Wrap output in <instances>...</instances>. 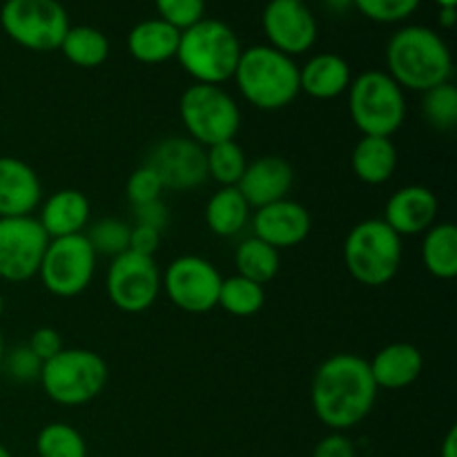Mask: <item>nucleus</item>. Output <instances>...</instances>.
Returning <instances> with one entry per match:
<instances>
[{
    "label": "nucleus",
    "instance_id": "obj_1",
    "mask_svg": "<svg viewBox=\"0 0 457 457\" xmlns=\"http://www.w3.org/2000/svg\"><path fill=\"white\" fill-rule=\"evenodd\" d=\"M378 391L364 357L337 353L317 366L311 384V404L324 427L344 433L369 418Z\"/></svg>",
    "mask_w": 457,
    "mask_h": 457
},
{
    "label": "nucleus",
    "instance_id": "obj_2",
    "mask_svg": "<svg viewBox=\"0 0 457 457\" xmlns=\"http://www.w3.org/2000/svg\"><path fill=\"white\" fill-rule=\"evenodd\" d=\"M386 74L411 92H427L451 80L453 58L446 40L431 27L406 25L386 45Z\"/></svg>",
    "mask_w": 457,
    "mask_h": 457
},
{
    "label": "nucleus",
    "instance_id": "obj_3",
    "mask_svg": "<svg viewBox=\"0 0 457 457\" xmlns=\"http://www.w3.org/2000/svg\"><path fill=\"white\" fill-rule=\"evenodd\" d=\"M232 79L241 96L263 112L284 110L302 92L295 58L277 52L270 45H253L244 49Z\"/></svg>",
    "mask_w": 457,
    "mask_h": 457
},
{
    "label": "nucleus",
    "instance_id": "obj_4",
    "mask_svg": "<svg viewBox=\"0 0 457 457\" xmlns=\"http://www.w3.org/2000/svg\"><path fill=\"white\" fill-rule=\"evenodd\" d=\"M241 52L239 36L230 25L217 18H204L181 31L174 58L196 83L223 85L235 76Z\"/></svg>",
    "mask_w": 457,
    "mask_h": 457
},
{
    "label": "nucleus",
    "instance_id": "obj_5",
    "mask_svg": "<svg viewBox=\"0 0 457 457\" xmlns=\"http://www.w3.org/2000/svg\"><path fill=\"white\" fill-rule=\"evenodd\" d=\"M402 237L384 219L357 223L344 239V263L357 284L379 288L395 279L402 266Z\"/></svg>",
    "mask_w": 457,
    "mask_h": 457
},
{
    "label": "nucleus",
    "instance_id": "obj_6",
    "mask_svg": "<svg viewBox=\"0 0 457 457\" xmlns=\"http://www.w3.org/2000/svg\"><path fill=\"white\" fill-rule=\"evenodd\" d=\"M348 112L361 137L391 138L404 125V89L382 70L361 71L348 85Z\"/></svg>",
    "mask_w": 457,
    "mask_h": 457
},
{
    "label": "nucleus",
    "instance_id": "obj_7",
    "mask_svg": "<svg viewBox=\"0 0 457 457\" xmlns=\"http://www.w3.org/2000/svg\"><path fill=\"white\" fill-rule=\"evenodd\" d=\"M40 384L52 402L61 406H83L98 397L107 382V364L87 348H62L40 369Z\"/></svg>",
    "mask_w": 457,
    "mask_h": 457
},
{
    "label": "nucleus",
    "instance_id": "obj_8",
    "mask_svg": "<svg viewBox=\"0 0 457 457\" xmlns=\"http://www.w3.org/2000/svg\"><path fill=\"white\" fill-rule=\"evenodd\" d=\"M179 116L187 138L201 147L235 141L241 128L239 105L221 85H190L179 101Z\"/></svg>",
    "mask_w": 457,
    "mask_h": 457
},
{
    "label": "nucleus",
    "instance_id": "obj_9",
    "mask_svg": "<svg viewBox=\"0 0 457 457\" xmlns=\"http://www.w3.org/2000/svg\"><path fill=\"white\" fill-rule=\"evenodd\" d=\"M3 31L29 52H56L70 29V16L58 0H4Z\"/></svg>",
    "mask_w": 457,
    "mask_h": 457
},
{
    "label": "nucleus",
    "instance_id": "obj_10",
    "mask_svg": "<svg viewBox=\"0 0 457 457\" xmlns=\"http://www.w3.org/2000/svg\"><path fill=\"white\" fill-rule=\"evenodd\" d=\"M96 257L85 235L49 239L38 277L54 297L70 299L89 288L96 272Z\"/></svg>",
    "mask_w": 457,
    "mask_h": 457
},
{
    "label": "nucleus",
    "instance_id": "obj_11",
    "mask_svg": "<svg viewBox=\"0 0 457 457\" xmlns=\"http://www.w3.org/2000/svg\"><path fill=\"white\" fill-rule=\"evenodd\" d=\"M105 290L112 306L138 315L156 303L161 295V270L154 257L125 250L112 259L105 277Z\"/></svg>",
    "mask_w": 457,
    "mask_h": 457
},
{
    "label": "nucleus",
    "instance_id": "obj_12",
    "mask_svg": "<svg viewBox=\"0 0 457 457\" xmlns=\"http://www.w3.org/2000/svg\"><path fill=\"white\" fill-rule=\"evenodd\" d=\"M221 281L214 263L199 254L177 257L161 272V290H165L174 306L192 315L217 308Z\"/></svg>",
    "mask_w": 457,
    "mask_h": 457
},
{
    "label": "nucleus",
    "instance_id": "obj_13",
    "mask_svg": "<svg viewBox=\"0 0 457 457\" xmlns=\"http://www.w3.org/2000/svg\"><path fill=\"white\" fill-rule=\"evenodd\" d=\"M49 237L34 217L0 219V279L22 284L38 275Z\"/></svg>",
    "mask_w": 457,
    "mask_h": 457
},
{
    "label": "nucleus",
    "instance_id": "obj_14",
    "mask_svg": "<svg viewBox=\"0 0 457 457\" xmlns=\"http://www.w3.org/2000/svg\"><path fill=\"white\" fill-rule=\"evenodd\" d=\"M145 165L154 170L165 190H195L208 181L205 147L187 137H170L156 143Z\"/></svg>",
    "mask_w": 457,
    "mask_h": 457
},
{
    "label": "nucleus",
    "instance_id": "obj_15",
    "mask_svg": "<svg viewBox=\"0 0 457 457\" xmlns=\"http://www.w3.org/2000/svg\"><path fill=\"white\" fill-rule=\"evenodd\" d=\"M262 27L268 45L290 58L311 52L317 40L315 16L297 0H270L262 13Z\"/></svg>",
    "mask_w": 457,
    "mask_h": 457
},
{
    "label": "nucleus",
    "instance_id": "obj_16",
    "mask_svg": "<svg viewBox=\"0 0 457 457\" xmlns=\"http://www.w3.org/2000/svg\"><path fill=\"white\" fill-rule=\"evenodd\" d=\"M311 212L302 204L281 199L277 204L263 205L253 214V237L275 250L295 248L311 235Z\"/></svg>",
    "mask_w": 457,
    "mask_h": 457
},
{
    "label": "nucleus",
    "instance_id": "obj_17",
    "mask_svg": "<svg viewBox=\"0 0 457 457\" xmlns=\"http://www.w3.org/2000/svg\"><path fill=\"white\" fill-rule=\"evenodd\" d=\"M293 183L295 172L288 161L281 159V156H262V159H254L253 163L245 165V172L241 181L237 183V190L244 195L250 208L259 210L263 205L288 199Z\"/></svg>",
    "mask_w": 457,
    "mask_h": 457
},
{
    "label": "nucleus",
    "instance_id": "obj_18",
    "mask_svg": "<svg viewBox=\"0 0 457 457\" xmlns=\"http://www.w3.org/2000/svg\"><path fill=\"white\" fill-rule=\"evenodd\" d=\"M437 210L440 204L433 190L424 186H406L386 201L384 221L395 235L415 237L436 223Z\"/></svg>",
    "mask_w": 457,
    "mask_h": 457
},
{
    "label": "nucleus",
    "instance_id": "obj_19",
    "mask_svg": "<svg viewBox=\"0 0 457 457\" xmlns=\"http://www.w3.org/2000/svg\"><path fill=\"white\" fill-rule=\"evenodd\" d=\"M43 187L36 170L16 156H0V219L31 217Z\"/></svg>",
    "mask_w": 457,
    "mask_h": 457
},
{
    "label": "nucleus",
    "instance_id": "obj_20",
    "mask_svg": "<svg viewBox=\"0 0 457 457\" xmlns=\"http://www.w3.org/2000/svg\"><path fill=\"white\" fill-rule=\"evenodd\" d=\"M369 366L378 388L400 391V388L411 386L422 375L424 355L413 344L395 342L375 353Z\"/></svg>",
    "mask_w": 457,
    "mask_h": 457
},
{
    "label": "nucleus",
    "instance_id": "obj_21",
    "mask_svg": "<svg viewBox=\"0 0 457 457\" xmlns=\"http://www.w3.org/2000/svg\"><path fill=\"white\" fill-rule=\"evenodd\" d=\"M89 212H92V208H89L87 196L74 187H65V190L54 192L45 201L38 214V223L49 239L83 235L89 221Z\"/></svg>",
    "mask_w": 457,
    "mask_h": 457
},
{
    "label": "nucleus",
    "instance_id": "obj_22",
    "mask_svg": "<svg viewBox=\"0 0 457 457\" xmlns=\"http://www.w3.org/2000/svg\"><path fill=\"white\" fill-rule=\"evenodd\" d=\"M351 80V65L337 54H315L306 65L299 67V89L320 101L342 96Z\"/></svg>",
    "mask_w": 457,
    "mask_h": 457
},
{
    "label": "nucleus",
    "instance_id": "obj_23",
    "mask_svg": "<svg viewBox=\"0 0 457 457\" xmlns=\"http://www.w3.org/2000/svg\"><path fill=\"white\" fill-rule=\"evenodd\" d=\"M181 31L161 18H150L134 25L128 34V52L134 61L161 65L177 56Z\"/></svg>",
    "mask_w": 457,
    "mask_h": 457
},
{
    "label": "nucleus",
    "instance_id": "obj_24",
    "mask_svg": "<svg viewBox=\"0 0 457 457\" xmlns=\"http://www.w3.org/2000/svg\"><path fill=\"white\" fill-rule=\"evenodd\" d=\"M351 165L361 183L382 186L395 174L397 150L386 137H361L353 147Z\"/></svg>",
    "mask_w": 457,
    "mask_h": 457
},
{
    "label": "nucleus",
    "instance_id": "obj_25",
    "mask_svg": "<svg viewBox=\"0 0 457 457\" xmlns=\"http://www.w3.org/2000/svg\"><path fill=\"white\" fill-rule=\"evenodd\" d=\"M250 219V205L237 187H219L205 205V223L217 237H235Z\"/></svg>",
    "mask_w": 457,
    "mask_h": 457
},
{
    "label": "nucleus",
    "instance_id": "obj_26",
    "mask_svg": "<svg viewBox=\"0 0 457 457\" xmlns=\"http://www.w3.org/2000/svg\"><path fill=\"white\" fill-rule=\"evenodd\" d=\"M422 262L437 279H453L457 275V228L453 223H433L424 232Z\"/></svg>",
    "mask_w": 457,
    "mask_h": 457
},
{
    "label": "nucleus",
    "instance_id": "obj_27",
    "mask_svg": "<svg viewBox=\"0 0 457 457\" xmlns=\"http://www.w3.org/2000/svg\"><path fill=\"white\" fill-rule=\"evenodd\" d=\"M62 56L76 67L83 70H94L103 65L110 56V40L101 29L92 25H76L70 27L62 38L61 47Z\"/></svg>",
    "mask_w": 457,
    "mask_h": 457
},
{
    "label": "nucleus",
    "instance_id": "obj_28",
    "mask_svg": "<svg viewBox=\"0 0 457 457\" xmlns=\"http://www.w3.org/2000/svg\"><path fill=\"white\" fill-rule=\"evenodd\" d=\"M235 266H237V275L263 286L268 284V281L275 279L277 272H279V266H281L279 250L263 244V241L257 239V237H248V239H244L239 245H237Z\"/></svg>",
    "mask_w": 457,
    "mask_h": 457
},
{
    "label": "nucleus",
    "instance_id": "obj_29",
    "mask_svg": "<svg viewBox=\"0 0 457 457\" xmlns=\"http://www.w3.org/2000/svg\"><path fill=\"white\" fill-rule=\"evenodd\" d=\"M266 302V293L263 286L254 284V281L245 279V277H228L221 281V290H219V303L223 311L230 312L235 317H253L257 315Z\"/></svg>",
    "mask_w": 457,
    "mask_h": 457
},
{
    "label": "nucleus",
    "instance_id": "obj_30",
    "mask_svg": "<svg viewBox=\"0 0 457 457\" xmlns=\"http://www.w3.org/2000/svg\"><path fill=\"white\" fill-rule=\"evenodd\" d=\"M205 161H208V177L221 187H237L248 165L244 147L237 141H223L205 147Z\"/></svg>",
    "mask_w": 457,
    "mask_h": 457
},
{
    "label": "nucleus",
    "instance_id": "obj_31",
    "mask_svg": "<svg viewBox=\"0 0 457 457\" xmlns=\"http://www.w3.org/2000/svg\"><path fill=\"white\" fill-rule=\"evenodd\" d=\"M38 457H87L85 437L65 422H52L36 437Z\"/></svg>",
    "mask_w": 457,
    "mask_h": 457
},
{
    "label": "nucleus",
    "instance_id": "obj_32",
    "mask_svg": "<svg viewBox=\"0 0 457 457\" xmlns=\"http://www.w3.org/2000/svg\"><path fill=\"white\" fill-rule=\"evenodd\" d=\"M422 112L431 128L446 132L457 123V87L451 80L424 92Z\"/></svg>",
    "mask_w": 457,
    "mask_h": 457
},
{
    "label": "nucleus",
    "instance_id": "obj_33",
    "mask_svg": "<svg viewBox=\"0 0 457 457\" xmlns=\"http://www.w3.org/2000/svg\"><path fill=\"white\" fill-rule=\"evenodd\" d=\"M87 241L92 244L94 253L105 254V257H119L125 250H129V226L120 219L105 217L89 228Z\"/></svg>",
    "mask_w": 457,
    "mask_h": 457
},
{
    "label": "nucleus",
    "instance_id": "obj_34",
    "mask_svg": "<svg viewBox=\"0 0 457 457\" xmlns=\"http://www.w3.org/2000/svg\"><path fill=\"white\" fill-rule=\"evenodd\" d=\"M353 7L373 22H402L418 12L422 0H351Z\"/></svg>",
    "mask_w": 457,
    "mask_h": 457
},
{
    "label": "nucleus",
    "instance_id": "obj_35",
    "mask_svg": "<svg viewBox=\"0 0 457 457\" xmlns=\"http://www.w3.org/2000/svg\"><path fill=\"white\" fill-rule=\"evenodd\" d=\"M154 4L161 21L177 27L179 31L187 29L205 18V0H154Z\"/></svg>",
    "mask_w": 457,
    "mask_h": 457
},
{
    "label": "nucleus",
    "instance_id": "obj_36",
    "mask_svg": "<svg viewBox=\"0 0 457 457\" xmlns=\"http://www.w3.org/2000/svg\"><path fill=\"white\" fill-rule=\"evenodd\" d=\"M163 183H161V179L156 177L154 170L150 168V165L143 163L141 168L134 170L132 174H129L128 183H125V195H128V201L134 205H143V204H150V201H156L161 199V195H163Z\"/></svg>",
    "mask_w": 457,
    "mask_h": 457
},
{
    "label": "nucleus",
    "instance_id": "obj_37",
    "mask_svg": "<svg viewBox=\"0 0 457 457\" xmlns=\"http://www.w3.org/2000/svg\"><path fill=\"white\" fill-rule=\"evenodd\" d=\"M0 369L16 382H34L40 378L43 361L29 351V346H16L12 351H4L3 366Z\"/></svg>",
    "mask_w": 457,
    "mask_h": 457
},
{
    "label": "nucleus",
    "instance_id": "obj_38",
    "mask_svg": "<svg viewBox=\"0 0 457 457\" xmlns=\"http://www.w3.org/2000/svg\"><path fill=\"white\" fill-rule=\"evenodd\" d=\"M29 351L38 357L40 361H49L52 357H56L58 353L62 351V337L56 328H49V326H43V328L34 330L29 337Z\"/></svg>",
    "mask_w": 457,
    "mask_h": 457
},
{
    "label": "nucleus",
    "instance_id": "obj_39",
    "mask_svg": "<svg viewBox=\"0 0 457 457\" xmlns=\"http://www.w3.org/2000/svg\"><path fill=\"white\" fill-rule=\"evenodd\" d=\"M311 457H357L355 445L344 433L333 431L330 436L321 437L312 449Z\"/></svg>",
    "mask_w": 457,
    "mask_h": 457
},
{
    "label": "nucleus",
    "instance_id": "obj_40",
    "mask_svg": "<svg viewBox=\"0 0 457 457\" xmlns=\"http://www.w3.org/2000/svg\"><path fill=\"white\" fill-rule=\"evenodd\" d=\"M132 210H134V221H137L138 226L154 228V230L163 232L170 221L168 205H165L161 199L150 201V204H143V205H134Z\"/></svg>",
    "mask_w": 457,
    "mask_h": 457
},
{
    "label": "nucleus",
    "instance_id": "obj_41",
    "mask_svg": "<svg viewBox=\"0 0 457 457\" xmlns=\"http://www.w3.org/2000/svg\"><path fill=\"white\" fill-rule=\"evenodd\" d=\"M161 245V232L147 226H129V250L145 257H154V253Z\"/></svg>",
    "mask_w": 457,
    "mask_h": 457
},
{
    "label": "nucleus",
    "instance_id": "obj_42",
    "mask_svg": "<svg viewBox=\"0 0 457 457\" xmlns=\"http://www.w3.org/2000/svg\"><path fill=\"white\" fill-rule=\"evenodd\" d=\"M440 457H457V427H451L446 433L445 442H442Z\"/></svg>",
    "mask_w": 457,
    "mask_h": 457
},
{
    "label": "nucleus",
    "instance_id": "obj_43",
    "mask_svg": "<svg viewBox=\"0 0 457 457\" xmlns=\"http://www.w3.org/2000/svg\"><path fill=\"white\" fill-rule=\"evenodd\" d=\"M437 21H440V27H445V29H451V27H453L455 21H457L455 7H440V16H437Z\"/></svg>",
    "mask_w": 457,
    "mask_h": 457
},
{
    "label": "nucleus",
    "instance_id": "obj_44",
    "mask_svg": "<svg viewBox=\"0 0 457 457\" xmlns=\"http://www.w3.org/2000/svg\"><path fill=\"white\" fill-rule=\"evenodd\" d=\"M326 3V7H330V9H335V12H344V9L346 7H351V0H324Z\"/></svg>",
    "mask_w": 457,
    "mask_h": 457
},
{
    "label": "nucleus",
    "instance_id": "obj_45",
    "mask_svg": "<svg viewBox=\"0 0 457 457\" xmlns=\"http://www.w3.org/2000/svg\"><path fill=\"white\" fill-rule=\"evenodd\" d=\"M436 3L440 4V7H455L457 0H436Z\"/></svg>",
    "mask_w": 457,
    "mask_h": 457
},
{
    "label": "nucleus",
    "instance_id": "obj_46",
    "mask_svg": "<svg viewBox=\"0 0 457 457\" xmlns=\"http://www.w3.org/2000/svg\"><path fill=\"white\" fill-rule=\"evenodd\" d=\"M3 357H4V339H3V330H0V366H3Z\"/></svg>",
    "mask_w": 457,
    "mask_h": 457
},
{
    "label": "nucleus",
    "instance_id": "obj_47",
    "mask_svg": "<svg viewBox=\"0 0 457 457\" xmlns=\"http://www.w3.org/2000/svg\"><path fill=\"white\" fill-rule=\"evenodd\" d=\"M0 457H12V453H9L3 445H0Z\"/></svg>",
    "mask_w": 457,
    "mask_h": 457
},
{
    "label": "nucleus",
    "instance_id": "obj_48",
    "mask_svg": "<svg viewBox=\"0 0 457 457\" xmlns=\"http://www.w3.org/2000/svg\"><path fill=\"white\" fill-rule=\"evenodd\" d=\"M3 312H4V299L3 295H0V317H3Z\"/></svg>",
    "mask_w": 457,
    "mask_h": 457
},
{
    "label": "nucleus",
    "instance_id": "obj_49",
    "mask_svg": "<svg viewBox=\"0 0 457 457\" xmlns=\"http://www.w3.org/2000/svg\"><path fill=\"white\" fill-rule=\"evenodd\" d=\"M370 457H388V455H370Z\"/></svg>",
    "mask_w": 457,
    "mask_h": 457
},
{
    "label": "nucleus",
    "instance_id": "obj_50",
    "mask_svg": "<svg viewBox=\"0 0 457 457\" xmlns=\"http://www.w3.org/2000/svg\"><path fill=\"white\" fill-rule=\"evenodd\" d=\"M297 3H306V0H297Z\"/></svg>",
    "mask_w": 457,
    "mask_h": 457
}]
</instances>
